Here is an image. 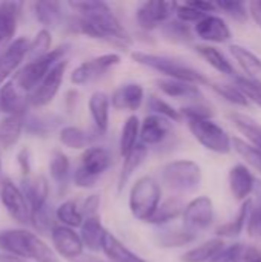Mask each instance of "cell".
<instances>
[{"label": "cell", "instance_id": "7402d4cb", "mask_svg": "<svg viewBox=\"0 0 261 262\" xmlns=\"http://www.w3.org/2000/svg\"><path fill=\"white\" fill-rule=\"evenodd\" d=\"M229 51L232 54V57L240 63V66L243 68V71L249 75V81L254 83L255 86L261 88V60L252 54L251 51H248L243 46L238 45H231Z\"/></svg>", "mask_w": 261, "mask_h": 262}, {"label": "cell", "instance_id": "9a60e30c", "mask_svg": "<svg viewBox=\"0 0 261 262\" xmlns=\"http://www.w3.org/2000/svg\"><path fill=\"white\" fill-rule=\"evenodd\" d=\"M51 239L55 252L66 259H75L83 253L85 247L82 244L80 235L75 233L74 229L65 226H54L51 230Z\"/></svg>", "mask_w": 261, "mask_h": 262}, {"label": "cell", "instance_id": "e575fe53", "mask_svg": "<svg viewBox=\"0 0 261 262\" xmlns=\"http://www.w3.org/2000/svg\"><path fill=\"white\" fill-rule=\"evenodd\" d=\"M55 216L62 223V226L69 229H75L83 224V215L74 201H65L63 204H60L55 210Z\"/></svg>", "mask_w": 261, "mask_h": 262}, {"label": "cell", "instance_id": "4316f807", "mask_svg": "<svg viewBox=\"0 0 261 262\" xmlns=\"http://www.w3.org/2000/svg\"><path fill=\"white\" fill-rule=\"evenodd\" d=\"M89 112L100 132L108 130L109 123V97L105 92H94L89 98Z\"/></svg>", "mask_w": 261, "mask_h": 262}, {"label": "cell", "instance_id": "e0dca14e", "mask_svg": "<svg viewBox=\"0 0 261 262\" xmlns=\"http://www.w3.org/2000/svg\"><path fill=\"white\" fill-rule=\"evenodd\" d=\"M143 98H145L143 88L137 83H128L114 91L109 103H112V107L117 111L134 112L142 106Z\"/></svg>", "mask_w": 261, "mask_h": 262}, {"label": "cell", "instance_id": "f907efd6", "mask_svg": "<svg viewBox=\"0 0 261 262\" xmlns=\"http://www.w3.org/2000/svg\"><path fill=\"white\" fill-rule=\"evenodd\" d=\"M235 262H261V252L257 249H242Z\"/></svg>", "mask_w": 261, "mask_h": 262}, {"label": "cell", "instance_id": "52a82bcc", "mask_svg": "<svg viewBox=\"0 0 261 262\" xmlns=\"http://www.w3.org/2000/svg\"><path fill=\"white\" fill-rule=\"evenodd\" d=\"M111 166V155L103 147H88L82 158L80 166L75 170L74 181L75 186L88 189L95 186L97 180L108 170Z\"/></svg>", "mask_w": 261, "mask_h": 262}, {"label": "cell", "instance_id": "cb8c5ba5", "mask_svg": "<svg viewBox=\"0 0 261 262\" xmlns=\"http://www.w3.org/2000/svg\"><path fill=\"white\" fill-rule=\"evenodd\" d=\"M103 253L112 262H148L146 259L140 258L138 255L132 253L128 247H125L112 233L106 230L102 243Z\"/></svg>", "mask_w": 261, "mask_h": 262}, {"label": "cell", "instance_id": "db71d44e", "mask_svg": "<svg viewBox=\"0 0 261 262\" xmlns=\"http://www.w3.org/2000/svg\"><path fill=\"white\" fill-rule=\"evenodd\" d=\"M249 11L254 17V20L258 23V26L261 28V0H255V2H251L249 5Z\"/></svg>", "mask_w": 261, "mask_h": 262}, {"label": "cell", "instance_id": "8992f818", "mask_svg": "<svg viewBox=\"0 0 261 262\" xmlns=\"http://www.w3.org/2000/svg\"><path fill=\"white\" fill-rule=\"evenodd\" d=\"M162 181L174 192H192L200 186L202 169L189 160L172 161L162 169Z\"/></svg>", "mask_w": 261, "mask_h": 262}, {"label": "cell", "instance_id": "7dc6e473", "mask_svg": "<svg viewBox=\"0 0 261 262\" xmlns=\"http://www.w3.org/2000/svg\"><path fill=\"white\" fill-rule=\"evenodd\" d=\"M242 246L240 244H234L232 247L229 249H223L220 253H217L212 259L209 262H235L240 252H242Z\"/></svg>", "mask_w": 261, "mask_h": 262}, {"label": "cell", "instance_id": "d6a6232c", "mask_svg": "<svg viewBox=\"0 0 261 262\" xmlns=\"http://www.w3.org/2000/svg\"><path fill=\"white\" fill-rule=\"evenodd\" d=\"M195 51L214 68L217 69L218 72L222 74H234V68L232 64L229 63V60L218 51L215 49L214 46H209V45H197L195 46Z\"/></svg>", "mask_w": 261, "mask_h": 262}, {"label": "cell", "instance_id": "ee69618b", "mask_svg": "<svg viewBox=\"0 0 261 262\" xmlns=\"http://www.w3.org/2000/svg\"><path fill=\"white\" fill-rule=\"evenodd\" d=\"M194 238H195V235L189 233L188 230H185V232H169V233L162 235L160 244H162V247H180V246H185V244L191 243Z\"/></svg>", "mask_w": 261, "mask_h": 262}, {"label": "cell", "instance_id": "f6af8a7d", "mask_svg": "<svg viewBox=\"0 0 261 262\" xmlns=\"http://www.w3.org/2000/svg\"><path fill=\"white\" fill-rule=\"evenodd\" d=\"M175 12H177V17H178L182 21H185V23H198L202 18H205V17H206V14H203V12L197 11V9H195V8H192L189 3L177 6Z\"/></svg>", "mask_w": 261, "mask_h": 262}, {"label": "cell", "instance_id": "4fadbf2b", "mask_svg": "<svg viewBox=\"0 0 261 262\" xmlns=\"http://www.w3.org/2000/svg\"><path fill=\"white\" fill-rule=\"evenodd\" d=\"M177 6L178 5L175 2H145L137 9V21L143 29H154L160 23L166 21L175 12Z\"/></svg>", "mask_w": 261, "mask_h": 262}, {"label": "cell", "instance_id": "3957f363", "mask_svg": "<svg viewBox=\"0 0 261 262\" xmlns=\"http://www.w3.org/2000/svg\"><path fill=\"white\" fill-rule=\"evenodd\" d=\"M131 58L138 64H143L149 69H154L160 74H165L171 80H178V81L191 83L195 86L208 83V80L198 71H195V69H192V68H189V66H186V64H183L178 60H174L171 57L135 51L131 54Z\"/></svg>", "mask_w": 261, "mask_h": 262}, {"label": "cell", "instance_id": "d590c367", "mask_svg": "<svg viewBox=\"0 0 261 262\" xmlns=\"http://www.w3.org/2000/svg\"><path fill=\"white\" fill-rule=\"evenodd\" d=\"M251 207H252V203L251 201H246L243 204L242 210L237 213V216L232 221H229V223H226V224H223V226L218 227L217 235H220V236H231V238L232 236H238L242 233L245 224L248 223V215L251 212Z\"/></svg>", "mask_w": 261, "mask_h": 262}, {"label": "cell", "instance_id": "ffe728a7", "mask_svg": "<svg viewBox=\"0 0 261 262\" xmlns=\"http://www.w3.org/2000/svg\"><path fill=\"white\" fill-rule=\"evenodd\" d=\"M254 175L245 164H237L229 172V187L235 200L243 201L254 190Z\"/></svg>", "mask_w": 261, "mask_h": 262}, {"label": "cell", "instance_id": "ac0fdd59", "mask_svg": "<svg viewBox=\"0 0 261 262\" xmlns=\"http://www.w3.org/2000/svg\"><path fill=\"white\" fill-rule=\"evenodd\" d=\"M195 32L205 41L225 43L231 38V29L223 18L217 15H206L198 23H195Z\"/></svg>", "mask_w": 261, "mask_h": 262}, {"label": "cell", "instance_id": "ab89813d", "mask_svg": "<svg viewBox=\"0 0 261 262\" xmlns=\"http://www.w3.org/2000/svg\"><path fill=\"white\" fill-rule=\"evenodd\" d=\"M49 172H51V177L58 184L66 183L68 175H69V160L63 152H60V150L52 152L51 161H49Z\"/></svg>", "mask_w": 261, "mask_h": 262}, {"label": "cell", "instance_id": "7c38bea8", "mask_svg": "<svg viewBox=\"0 0 261 262\" xmlns=\"http://www.w3.org/2000/svg\"><path fill=\"white\" fill-rule=\"evenodd\" d=\"M0 200L5 206L6 212L20 224L29 223V206L22 193V190L11 181L3 180L2 181V190H0Z\"/></svg>", "mask_w": 261, "mask_h": 262}, {"label": "cell", "instance_id": "7bdbcfd3", "mask_svg": "<svg viewBox=\"0 0 261 262\" xmlns=\"http://www.w3.org/2000/svg\"><path fill=\"white\" fill-rule=\"evenodd\" d=\"M223 98H226L231 103H235L238 106H248L249 100L243 95V92L237 86H228V84H214L212 86Z\"/></svg>", "mask_w": 261, "mask_h": 262}, {"label": "cell", "instance_id": "30bf717a", "mask_svg": "<svg viewBox=\"0 0 261 262\" xmlns=\"http://www.w3.org/2000/svg\"><path fill=\"white\" fill-rule=\"evenodd\" d=\"M185 229L189 233H195L208 229L214 221V206L208 196H198L191 201L183 210Z\"/></svg>", "mask_w": 261, "mask_h": 262}, {"label": "cell", "instance_id": "d4e9b609", "mask_svg": "<svg viewBox=\"0 0 261 262\" xmlns=\"http://www.w3.org/2000/svg\"><path fill=\"white\" fill-rule=\"evenodd\" d=\"M80 227H82L80 239H82L83 247H88L92 252H100L103 236L106 233L105 227L100 223V218L98 216L86 218V220H83V224Z\"/></svg>", "mask_w": 261, "mask_h": 262}, {"label": "cell", "instance_id": "b9f144b4", "mask_svg": "<svg viewBox=\"0 0 261 262\" xmlns=\"http://www.w3.org/2000/svg\"><path fill=\"white\" fill-rule=\"evenodd\" d=\"M232 143H234V147H235V150L251 164V166H254L258 172H261V152L260 150H257L255 147H252V146H249L248 143H245V141H242L240 138H234L232 140Z\"/></svg>", "mask_w": 261, "mask_h": 262}, {"label": "cell", "instance_id": "484cf974", "mask_svg": "<svg viewBox=\"0 0 261 262\" xmlns=\"http://www.w3.org/2000/svg\"><path fill=\"white\" fill-rule=\"evenodd\" d=\"M157 86L163 94L174 97V98H189V100L202 98V92H200L198 86L191 84V83L163 78V80H157Z\"/></svg>", "mask_w": 261, "mask_h": 262}, {"label": "cell", "instance_id": "f1b7e54d", "mask_svg": "<svg viewBox=\"0 0 261 262\" xmlns=\"http://www.w3.org/2000/svg\"><path fill=\"white\" fill-rule=\"evenodd\" d=\"M229 118L234 123V126L246 137V140L249 141V146L255 147L261 152V124L238 112L231 114Z\"/></svg>", "mask_w": 261, "mask_h": 262}, {"label": "cell", "instance_id": "4dcf8cb0", "mask_svg": "<svg viewBox=\"0 0 261 262\" xmlns=\"http://www.w3.org/2000/svg\"><path fill=\"white\" fill-rule=\"evenodd\" d=\"M225 243L220 238H214L209 239L206 243H203L202 246L191 249L189 252H186L182 256V262H208L211 261L217 253H220L223 250Z\"/></svg>", "mask_w": 261, "mask_h": 262}, {"label": "cell", "instance_id": "44dd1931", "mask_svg": "<svg viewBox=\"0 0 261 262\" xmlns=\"http://www.w3.org/2000/svg\"><path fill=\"white\" fill-rule=\"evenodd\" d=\"M28 98L23 92L14 84V81H8L0 89V109L8 115L25 114Z\"/></svg>", "mask_w": 261, "mask_h": 262}, {"label": "cell", "instance_id": "74e56055", "mask_svg": "<svg viewBox=\"0 0 261 262\" xmlns=\"http://www.w3.org/2000/svg\"><path fill=\"white\" fill-rule=\"evenodd\" d=\"M49 51H51V34L48 29H42L35 34L32 41H29L26 57L29 61H32L46 55Z\"/></svg>", "mask_w": 261, "mask_h": 262}, {"label": "cell", "instance_id": "11a10c76", "mask_svg": "<svg viewBox=\"0 0 261 262\" xmlns=\"http://www.w3.org/2000/svg\"><path fill=\"white\" fill-rule=\"evenodd\" d=\"M0 262H26L17 256L8 255V253H0Z\"/></svg>", "mask_w": 261, "mask_h": 262}, {"label": "cell", "instance_id": "836d02e7", "mask_svg": "<svg viewBox=\"0 0 261 262\" xmlns=\"http://www.w3.org/2000/svg\"><path fill=\"white\" fill-rule=\"evenodd\" d=\"M183 210H185V207H183V204H182L180 200L169 198L165 203L158 204L155 213L151 216V220L148 223H151V224H165V223H169V221L175 220Z\"/></svg>", "mask_w": 261, "mask_h": 262}, {"label": "cell", "instance_id": "9f6ffc18", "mask_svg": "<svg viewBox=\"0 0 261 262\" xmlns=\"http://www.w3.org/2000/svg\"><path fill=\"white\" fill-rule=\"evenodd\" d=\"M0 172H2V164H0Z\"/></svg>", "mask_w": 261, "mask_h": 262}, {"label": "cell", "instance_id": "9c48e42d", "mask_svg": "<svg viewBox=\"0 0 261 262\" xmlns=\"http://www.w3.org/2000/svg\"><path fill=\"white\" fill-rule=\"evenodd\" d=\"M66 66H68V61L66 60H62V61H58L57 64H54L49 69V72L40 81V84L29 95L28 103L31 106H34V107H43V106L49 104L55 98V95H57V92H58V89L62 86Z\"/></svg>", "mask_w": 261, "mask_h": 262}, {"label": "cell", "instance_id": "8fae6325", "mask_svg": "<svg viewBox=\"0 0 261 262\" xmlns=\"http://www.w3.org/2000/svg\"><path fill=\"white\" fill-rule=\"evenodd\" d=\"M120 60L122 58L118 54H105V55L95 57L92 60H88L74 69V72L71 74V83L77 84V86L86 84V83L98 78L100 75H103L108 69L117 66L120 63Z\"/></svg>", "mask_w": 261, "mask_h": 262}, {"label": "cell", "instance_id": "6da1fadb", "mask_svg": "<svg viewBox=\"0 0 261 262\" xmlns=\"http://www.w3.org/2000/svg\"><path fill=\"white\" fill-rule=\"evenodd\" d=\"M69 6L80 14L78 29L85 35L91 38H102L123 45L131 43L128 32L125 31L115 14L105 2L78 0L69 2Z\"/></svg>", "mask_w": 261, "mask_h": 262}, {"label": "cell", "instance_id": "2e32d148", "mask_svg": "<svg viewBox=\"0 0 261 262\" xmlns=\"http://www.w3.org/2000/svg\"><path fill=\"white\" fill-rule=\"evenodd\" d=\"M28 45L29 41L25 37H20L11 41L8 48L3 51V54H0V86L11 74H14V71L25 60L28 52Z\"/></svg>", "mask_w": 261, "mask_h": 262}, {"label": "cell", "instance_id": "60d3db41", "mask_svg": "<svg viewBox=\"0 0 261 262\" xmlns=\"http://www.w3.org/2000/svg\"><path fill=\"white\" fill-rule=\"evenodd\" d=\"M149 109L154 112V115L163 117L166 120H171V121L182 120V115L178 111H175L171 104H168L166 101H163L162 98H158L155 95H151V98H149Z\"/></svg>", "mask_w": 261, "mask_h": 262}, {"label": "cell", "instance_id": "7a4b0ae2", "mask_svg": "<svg viewBox=\"0 0 261 262\" xmlns=\"http://www.w3.org/2000/svg\"><path fill=\"white\" fill-rule=\"evenodd\" d=\"M0 250L23 261L58 262L54 252L34 233L22 229H8L0 232Z\"/></svg>", "mask_w": 261, "mask_h": 262}, {"label": "cell", "instance_id": "816d5d0a", "mask_svg": "<svg viewBox=\"0 0 261 262\" xmlns=\"http://www.w3.org/2000/svg\"><path fill=\"white\" fill-rule=\"evenodd\" d=\"M18 158V164H20V169H22V173L23 177H29V172H31V166H29V152L28 149H22L17 155Z\"/></svg>", "mask_w": 261, "mask_h": 262}, {"label": "cell", "instance_id": "277c9868", "mask_svg": "<svg viewBox=\"0 0 261 262\" xmlns=\"http://www.w3.org/2000/svg\"><path fill=\"white\" fill-rule=\"evenodd\" d=\"M162 200L160 184L152 177H142L132 186L129 193V209L134 218L149 221Z\"/></svg>", "mask_w": 261, "mask_h": 262}, {"label": "cell", "instance_id": "8d00e7d4", "mask_svg": "<svg viewBox=\"0 0 261 262\" xmlns=\"http://www.w3.org/2000/svg\"><path fill=\"white\" fill-rule=\"evenodd\" d=\"M34 9L37 20L45 26H55L60 20V3L57 2H37Z\"/></svg>", "mask_w": 261, "mask_h": 262}, {"label": "cell", "instance_id": "c3c4849f", "mask_svg": "<svg viewBox=\"0 0 261 262\" xmlns=\"http://www.w3.org/2000/svg\"><path fill=\"white\" fill-rule=\"evenodd\" d=\"M100 209V196L98 195H91L83 204V209L80 210L83 216L86 218H94L97 216V212Z\"/></svg>", "mask_w": 261, "mask_h": 262}, {"label": "cell", "instance_id": "603a6c76", "mask_svg": "<svg viewBox=\"0 0 261 262\" xmlns=\"http://www.w3.org/2000/svg\"><path fill=\"white\" fill-rule=\"evenodd\" d=\"M20 3H2L0 5V49L8 48L11 43L15 29H17V15Z\"/></svg>", "mask_w": 261, "mask_h": 262}, {"label": "cell", "instance_id": "681fc988", "mask_svg": "<svg viewBox=\"0 0 261 262\" xmlns=\"http://www.w3.org/2000/svg\"><path fill=\"white\" fill-rule=\"evenodd\" d=\"M215 8H222L225 11H228L231 15H235V17H242L245 18V12H243V8L245 5L240 3V2H217L215 3Z\"/></svg>", "mask_w": 261, "mask_h": 262}, {"label": "cell", "instance_id": "f5cc1de1", "mask_svg": "<svg viewBox=\"0 0 261 262\" xmlns=\"http://www.w3.org/2000/svg\"><path fill=\"white\" fill-rule=\"evenodd\" d=\"M189 5L192 8H195L197 11L206 14V15H208V12H211V11L215 9V3H209V2H191Z\"/></svg>", "mask_w": 261, "mask_h": 262}, {"label": "cell", "instance_id": "f546056e", "mask_svg": "<svg viewBox=\"0 0 261 262\" xmlns=\"http://www.w3.org/2000/svg\"><path fill=\"white\" fill-rule=\"evenodd\" d=\"M146 155H148V147L142 143L140 144L137 143V146L129 152V155L125 157V163H123V167H122V172L118 177V190H123L125 184L132 177V173L142 166Z\"/></svg>", "mask_w": 261, "mask_h": 262}, {"label": "cell", "instance_id": "f35d334b", "mask_svg": "<svg viewBox=\"0 0 261 262\" xmlns=\"http://www.w3.org/2000/svg\"><path fill=\"white\" fill-rule=\"evenodd\" d=\"M60 143L69 149H83L89 143V137L86 135L85 130L75 126H68L60 130Z\"/></svg>", "mask_w": 261, "mask_h": 262}, {"label": "cell", "instance_id": "83f0119b", "mask_svg": "<svg viewBox=\"0 0 261 262\" xmlns=\"http://www.w3.org/2000/svg\"><path fill=\"white\" fill-rule=\"evenodd\" d=\"M23 115L25 114L8 115L0 121V144L3 149H9L18 141L23 129Z\"/></svg>", "mask_w": 261, "mask_h": 262}, {"label": "cell", "instance_id": "ba28073f", "mask_svg": "<svg viewBox=\"0 0 261 262\" xmlns=\"http://www.w3.org/2000/svg\"><path fill=\"white\" fill-rule=\"evenodd\" d=\"M188 126L195 140L208 150L215 154L231 152V138L226 130L209 118H188Z\"/></svg>", "mask_w": 261, "mask_h": 262}, {"label": "cell", "instance_id": "1f68e13d", "mask_svg": "<svg viewBox=\"0 0 261 262\" xmlns=\"http://www.w3.org/2000/svg\"><path fill=\"white\" fill-rule=\"evenodd\" d=\"M140 137V120L135 115H131L122 129L120 135V154L125 158L129 152L137 146V140Z\"/></svg>", "mask_w": 261, "mask_h": 262}, {"label": "cell", "instance_id": "5b68a950", "mask_svg": "<svg viewBox=\"0 0 261 262\" xmlns=\"http://www.w3.org/2000/svg\"><path fill=\"white\" fill-rule=\"evenodd\" d=\"M68 45H62L57 46L55 49H51L46 55L29 61L28 64H25L15 75V78L12 80L14 84L22 91V92H32L40 81L45 78V75L49 72V69L57 64L58 61H62L63 55L68 51Z\"/></svg>", "mask_w": 261, "mask_h": 262}, {"label": "cell", "instance_id": "5bb4252c", "mask_svg": "<svg viewBox=\"0 0 261 262\" xmlns=\"http://www.w3.org/2000/svg\"><path fill=\"white\" fill-rule=\"evenodd\" d=\"M22 193L29 206V218L34 213L46 209V200L49 196V184L43 175L26 177L22 183Z\"/></svg>", "mask_w": 261, "mask_h": 262}, {"label": "cell", "instance_id": "d6986e66", "mask_svg": "<svg viewBox=\"0 0 261 262\" xmlns=\"http://www.w3.org/2000/svg\"><path fill=\"white\" fill-rule=\"evenodd\" d=\"M171 132L169 120L158 117V115H148L143 123H140V138L142 144L154 146L162 143Z\"/></svg>", "mask_w": 261, "mask_h": 262}, {"label": "cell", "instance_id": "bcb514c9", "mask_svg": "<svg viewBox=\"0 0 261 262\" xmlns=\"http://www.w3.org/2000/svg\"><path fill=\"white\" fill-rule=\"evenodd\" d=\"M238 83V89L243 92V95L248 98V100H252L254 103H257L258 106H261V88L260 86H255L254 83H251L249 80H245V78H238L237 80Z\"/></svg>", "mask_w": 261, "mask_h": 262}]
</instances>
